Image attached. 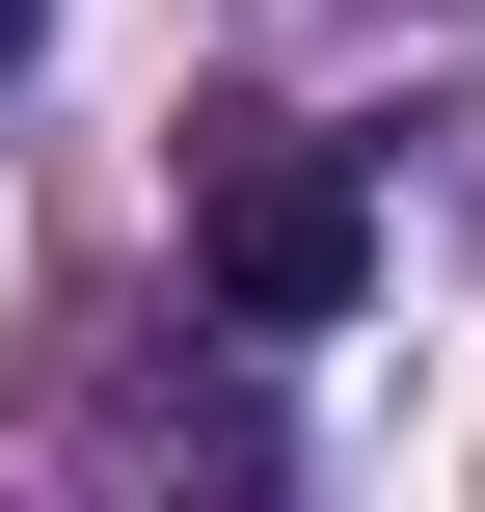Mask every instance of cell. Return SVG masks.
I'll list each match as a JSON object with an SVG mask.
<instances>
[{"instance_id":"7a4b0ae2","label":"cell","mask_w":485,"mask_h":512,"mask_svg":"<svg viewBox=\"0 0 485 512\" xmlns=\"http://www.w3.org/2000/svg\"><path fill=\"white\" fill-rule=\"evenodd\" d=\"M27 27H54V0H0V81H27Z\"/></svg>"},{"instance_id":"6da1fadb","label":"cell","mask_w":485,"mask_h":512,"mask_svg":"<svg viewBox=\"0 0 485 512\" xmlns=\"http://www.w3.org/2000/svg\"><path fill=\"white\" fill-rule=\"evenodd\" d=\"M189 297H216L243 351H324V324L378 297V189H351L297 108H216V135H189Z\"/></svg>"}]
</instances>
